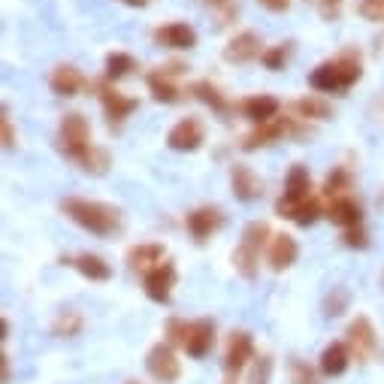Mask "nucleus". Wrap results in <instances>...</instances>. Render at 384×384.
<instances>
[{
    "instance_id": "nucleus-39",
    "label": "nucleus",
    "mask_w": 384,
    "mask_h": 384,
    "mask_svg": "<svg viewBox=\"0 0 384 384\" xmlns=\"http://www.w3.org/2000/svg\"><path fill=\"white\" fill-rule=\"evenodd\" d=\"M185 339H188V324H185V321H179V318H173L167 324V342H169V345H185Z\"/></svg>"
},
{
    "instance_id": "nucleus-21",
    "label": "nucleus",
    "mask_w": 384,
    "mask_h": 384,
    "mask_svg": "<svg viewBox=\"0 0 384 384\" xmlns=\"http://www.w3.org/2000/svg\"><path fill=\"white\" fill-rule=\"evenodd\" d=\"M309 85L315 88V91H324V94H333V91H345V82H342V73H339L336 58H333V60H324L321 67L312 70Z\"/></svg>"
},
{
    "instance_id": "nucleus-7",
    "label": "nucleus",
    "mask_w": 384,
    "mask_h": 384,
    "mask_svg": "<svg viewBox=\"0 0 384 384\" xmlns=\"http://www.w3.org/2000/svg\"><path fill=\"white\" fill-rule=\"evenodd\" d=\"M345 345L351 351V357L360 360V363H366L372 354H376V348H378V336H376V327H372V321L366 315H357L354 321H351V327L345 333Z\"/></svg>"
},
{
    "instance_id": "nucleus-30",
    "label": "nucleus",
    "mask_w": 384,
    "mask_h": 384,
    "mask_svg": "<svg viewBox=\"0 0 384 384\" xmlns=\"http://www.w3.org/2000/svg\"><path fill=\"white\" fill-rule=\"evenodd\" d=\"M351 188V176H348V169H342V167H336L333 173L327 176V185H324V194L330 197V200H336V197H348L345 191Z\"/></svg>"
},
{
    "instance_id": "nucleus-13",
    "label": "nucleus",
    "mask_w": 384,
    "mask_h": 384,
    "mask_svg": "<svg viewBox=\"0 0 384 384\" xmlns=\"http://www.w3.org/2000/svg\"><path fill=\"white\" fill-rule=\"evenodd\" d=\"M260 46L264 43H260V37L255 34V30H242V34H236L227 43L224 58L230 60V64H251V60H257L260 55H264V49Z\"/></svg>"
},
{
    "instance_id": "nucleus-25",
    "label": "nucleus",
    "mask_w": 384,
    "mask_h": 384,
    "mask_svg": "<svg viewBox=\"0 0 384 384\" xmlns=\"http://www.w3.org/2000/svg\"><path fill=\"white\" fill-rule=\"evenodd\" d=\"M67 264L76 267L88 281H109L113 279V267H109L100 255H79L73 260H67Z\"/></svg>"
},
{
    "instance_id": "nucleus-18",
    "label": "nucleus",
    "mask_w": 384,
    "mask_h": 384,
    "mask_svg": "<svg viewBox=\"0 0 384 384\" xmlns=\"http://www.w3.org/2000/svg\"><path fill=\"white\" fill-rule=\"evenodd\" d=\"M281 103L272 94H255L248 100H242V115H245L251 124H267V121L279 118Z\"/></svg>"
},
{
    "instance_id": "nucleus-14",
    "label": "nucleus",
    "mask_w": 384,
    "mask_h": 384,
    "mask_svg": "<svg viewBox=\"0 0 384 384\" xmlns=\"http://www.w3.org/2000/svg\"><path fill=\"white\" fill-rule=\"evenodd\" d=\"M212 345H215V324H212L209 318H200L194 324H188V339H185V345H181L188 351V357H194V360L206 357Z\"/></svg>"
},
{
    "instance_id": "nucleus-11",
    "label": "nucleus",
    "mask_w": 384,
    "mask_h": 384,
    "mask_svg": "<svg viewBox=\"0 0 384 384\" xmlns=\"http://www.w3.org/2000/svg\"><path fill=\"white\" fill-rule=\"evenodd\" d=\"M230 191L242 203H255L264 194V181H260V176L248 164H233L230 167Z\"/></svg>"
},
{
    "instance_id": "nucleus-19",
    "label": "nucleus",
    "mask_w": 384,
    "mask_h": 384,
    "mask_svg": "<svg viewBox=\"0 0 384 384\" xmlns=\"http://www.w3.org/2000/svg\"><path fill=\"white\" fill-rule=\"evenodd\" d=\"M82 85H85V76L79 73L76 67H70V64L55 67L52 79H49V88H52L58 97H76L79 91H82Z\"/></svg>"
},
{
    "instance_id": "nucleus-42",
    "label": "nucleus",
    "mask_w": 384,
    "mask_h": 384,
    "mask_svg": "<svg viewBox=\"0 0 384 384\" xmlns=\"http://www.w3.org/2000/svg\"><path fill=\"white\" fill-rule=\"evenodd\" d=\"M0 130H4V148H13V146H15V134H13V121H9V109H4Z\"/></svg>"
},
{
    "instance_id": "nucleus-3",
    "label": "nucleus",
    "mask_w": 384,
    "mask_h": 384,
    "mask_svg": "<svg viewBox=\"0 0 384 384\" xmlns=\"http://www.w3.org/2000/svg\"><path fill=\"white\" fill-rule=\"evenodd\" d=\"M60 148H64V155L70 160H76V164H82L85 155L94 146H91V127L85 115L79 113H70L60 118Z\"/></svg>"
},
{
    "instance_id": "nucleus-36",
    "label": "nucleus",
    "mask_w": 384,
    "mask_h": 384,
    "mask_svg": "<svg viewBox=\"0 0 384 384\" xmlns=\"http://www.w3.org/2000/svg\"><path fill=\"white\" fill-rule=\"evenodd\" d=\"M345 306H348V294L342 288H333V294H327V300H324V315L339 318L342 312H345Z\"/></svg>"
},
{
    "instance_id": "nucleus-28",
    "label": "nucleus",
    "mask_w": 384,
    "mask_h": 384,
    "mask_svg": "<svg viewBox=\"0 0 384 384\" xmlns=\"http://www.w3.org/2000/svg\"><path fill=\"white\" fill-rule=\"evenodd\" d=\"M134 70H136V58L134 55H127V52H109L106 55V79H113V82L130 76Z\"/></svg>"
},
{
    "instance_id": "nucleus-6",
    "label": "nucleus",
    "mask_w": 384,
    "mask_h": 384,
    "mask_svg": "<svg viewBox=\"0 0 384 384\" xmlns=\"http://www.w3.org/2000/svg\"><path fill=\"white\" fill-rule=\"evenodd\" d=\"M146 369H148V376L155 381H160V384H176L179 376H181V363H179L169 342H158V345H151V351L146 354Z\"/></svg>"
},
{
    "instance_id": "nucleus-9",
    "label": "nucleus",
    "mask_w": 384,
    "mask_h": 384,
    "mask_svg": "<svg viewBox=\"0 0 384 384\" xmlns=\"http://www.w3.org/2000/svg\"><path fill=\"white\" fill-rule=\"evenodd\" d=\"M143 288H146V297L151 302H169V297H173V288H176V267L169 264V260H164V264H158L155 269H148L143 276Z\"/></svg>"
},
{
    "instance_id": "nucleus-34",
    "label": "nucleus",
    "mask_w": 384,
    "mask_h": 384,
    "mask_svg": "<svg viewBox=\"0 0 384 384\" xmlns=\"http://www.w3.org/2000/svg\"><path fill=\"white\" fill-rule=\"evenodd\" d=\"M288 55H290V49H288L285 43H281V46L264 49V55H260V60H264V67H267V70H285Z\"/></svg>"
},
{
    "instance_id": "nucleus-35",
    "label": "nucleus",
    "mask_w": 384,
    "mask_h": 384,
    "mask_svg": "<svg viewBox=\"0 0 384 384\" xmlns=\"http://www.w3.org/2000/svg\"><path fill=\"white\" fill-rule=\"evenodd\" d=\"M290 384H318L315 369H312L306 360L294 357V360H290Z\"/></svg>"
},
{
    "instance_id": "nucleus-12",
    "label": "nucleus",
    "mask_w": 384,
    "mask_h": 384,
    "mask_svg": "<svg viewBox=\"0 0 384 384\" xmlns=\"http://www.w3.org/2000/svg\"><path fill=\"white\" fill-rule=\"evenodd\" d=\"M185 224H188V233L194 236V242H206L212 233L221 230L224 215H221V209H215V206H200L185 218Z\"/></svg>"
},
{
    "instance_id": "nucleus-46",
    "label": "nucleus",
    "mask_w": 384,
    "mask_h": 384,
    "mask_svg": "<svg viewBox=\"0 0 384 384\" xmlns=\"http://www.w3.org/2000/svg\"><path fill=\"white\" fill-rule=\"evenodd\" d=\"M127 384H139V381H127Z\"/></svg>"
},
{
    "instance_id": "nucleus-22",
    "label": "nucleus",
    "mask_w": 384,
    "mask_h": 384,
    "mask_svg": "<svg viewBox=\"0 0 384 384\" xmlns=\"http://www.w3.org/2000/svg\"><path fill=\"white\" fill-rule=\"evenodd\" d=\"M164 257H167V251L164 245H158V242H148V245H134L127 251V264L134 267L136 272H146L148 269H155L158 264H164Z\"/></svg>"
},
{
    "instance_id": "nucleus-20",
    "label": "nucleus",
    "mask_w": 384,
    "mask_h": 384,
    "mask_svg": "<svg viewBox=\"0 0 384 384\" xmlns=\"http://www.w3.org/2000/svg\"><path fill=\"white\" fill-rule=\"evenodd\" d=\"M351 360H354V357H351V351H348L345 342H330V345L321 351V372L330 376V378H336V376H342V372L348 369Z\"/></svg>"
},
{
    "instance_id": "nucleus-44",
    "label": "nucleus",
    "mask_w": 384,
    "mask_h": 384,
    "mask_svg": "<svg viewBox=\"0 0 384 384\" xmlns=\"http://www.w3.org/2000/svg\"><path fill=\"white\" fill-rule=\"evenodd\" d=\"M121 4H127V6H148L151 0H121Z\"/></svg>"
},
{
    "instance_id": "nucleus-29",
    "label": "nucleus",
    "mask_w": 384,
    "mask_h": 384,
    "mask_svg": "<svg viewBox=\"0 0 384 384\" xmlns=\"http://www.w3.org/2000/svg\"><path fill=\"white\" fill-rule=\"evenodd\" d=\"M297 113L302 121H309V118L324 121V118H330V103H324L321 97H302V100H297Z\"/></svg>"
},
{
    "instance_id": "nucleus-37",
    "label": "nucleus",
    "mask_w": 384,
    "mask_h": 384,
    "mask_svg": "<svg viewBox=\"0 0 384 384\" xmlns=\"http://www.w3.org/2000/svg\"><path fill=\"white\" fill-rule=\"evenodd\" d=\"M318 215H321V203L318 200H309V203H302L297 212H294V224H300V227H309V224H315L318 221Z\"/></svg>"
},
{
    "instance_id": "nucleus-2",
    "label": "nucleus",
    "mask_w": 384,
    "mask_h": 384,
    "mask_svg": "<svg viewBox=\"0 0 384 384\" xmlns=\"http://www.w3.org/2000/svg\"><path fill=\"white\" fill-rule=\"evenodd\" d=\"M267 239H269V224H267V221H251V224H245L239 245L233 251V267H236V272L242 279H248V281L257 279L260 251H264Z\"/></svg>"
},
{
    "instance_id": "nucleus-17",
    "label": "nucleus",
    "mask_w": 384,
    "mask_h": 384,
    "mask_svg": "<svg viewBox=\"0 0 384 384\" xmlns=\"http://www.w3.org/2000/svg\"><path fill=\"white\" fill-rule=\"evenodd\" d=\"M297 257H300V245H297V239L290 236V233H279V236H272L269 242V267L281 272V269H290L297 264Z\"/></svg>"
},
{
    "instance_id": "nucleus-10",
    "label": "nucleus",
    "mask_w": 384,
    "mask_h": 384,
    "mask_svg": "<svg viewBox=\"0 0 384 384\" xmlns=\"http://www.w3.org/2000/svg\"><path fill=\"white\" fill-rule=\"evenodd\" d=\"M288 134H300V127H297V121L294 118H272L267 121V124H257L251 134L242 139V148L245 151H255L260 146H269V143H279L281 136H288Z\"/></svg>"
},
{
    "instance_id": "nucleus-23",
    "label": "nucleus",
    "mask_w": 384,
    "mask_h": 384,
    "mask_svg": "<svg viewBox=\"0 0 384 384\" xmlns=\"http://www.w3.org/2000/svg\"><path fill=\"white\" fill-rule=\"evenodd\" d=\"M327 218L333 221V224H339V227L348 230V227H357V224H360L363 212H360V203H357V200H351V197H336V200H330Z\"/></svg>"
},
{
    "instance_id": "nucleus-41",
    "label": "nucleus",
    "mask_w": 384,
    "mask_h": 384,
    "mask_svg": "<svg viewBox=\"0 0 384 384\" xmlns=\"http://www.w3.org/2000/svg\"><path fill=\"white\" fill-rule=\"evenodd\" d=\"M318 9H321V15H324L327 22H336V18L342 15V0H318Z\"/></svg>"
},
{
    "instance_id": "nucleus-27",
    "label": "nucleus",
    "mask_w": 384,
    "mask_h": 384,
    "mask_svg": "<svg viewBox=\"0 0 384 384\" xmlns=\"http://www.w3.org/2000/svg\"><path fill=\"white\" fill-rule=\"evenodd\" d=\"M85 327V321H82V312H76V309H67V312H60V315L55 318V324H52V333L58 339H73L79 336Z\"/></svg>"
},
{
    "instance_id": "nucleus-26",
    "label": "nucleus",
    "mask_w": 384,
    "mask_h": 384,
    "mask_svg": "<svg viewBox=\"0 0 384 384\" xmlns=\"http://www.w3.org/2000/svg\"><path fill=\"white\" fill-rule=\"evenodd\" d=\"M191 94H194L197 100H203L206 106H212V113H218V115H227L230 109H233V106H230V100L221 94V88L212 85L209 79H200V82L191 85Z\"/></svg>"
},
{
    "instance_id": "nucleus-24",
    "label": "nucleus",
    "mask_w": 384,
    "mask_h": 384,
    "mask_svg": "<svg viewBox=\"0 0 384 384\" xmlns=\"http://www.w3.org/2000/svg\"><path fill=\"white\" fill-rule=\"evenodd\" d=\"M146 85H148L151 97H155L158 103H176V100L181 97V91H179V85L173 82V76H167L160 67L151 70V73L146 76Z\"/></svg>"
},
{
    "instance_id": "nucleus-4",
    "label": "nucleus",
    "mask_w": 384,
    "mask_h": 384,
    "mask_svg": "<svg viewBox=\"0 0 384 384\" xmlns=\"http://www.w3.org/2000/svg\"><path fill=\"white\" fill-rule=\"evenodd\" d=\"M309 191H312L309 169L302 164H294V167H290V173H288V179H285V194H281V200L276 203V212L281 218H294V212L302 203H309V200H312Z\"/></svg>"
},
{
    "instance_id": "nucleus-33",
    "label": "nucleus",
    "mask_w": 384,
    "mask_h": 384,
    "mask_svg": "<svg viewBox=\"0 0 384 384\" xmlns=\"http://www.w3.org/2000/svg\"><path fill=\"white\" fill-rule=\"evenodd\" d=\"M203 4L218 15L221 25H230L239 15V4H236V0H203Z\"/></svg>"
},
{
    "instance_id": "nucleus-45",
    "label": "nucleus",
    "mask_w": 384,
    "mask_h": 384,
    "mask_svg": "<svg viewBox=\"0 0 384 384\" xmlns=\"http://www.w3.org/2000/svg\"><path fill=\"white\" fill-rule=\"evenodd\" d=\"M4 381H9V357L4 354Z\"/></svg>"
},
{
    "instance_id": "nucleus-16",
    "label": "nucleus",
    "mask_w": 384,
    "mask_h": 384,
    "mask_svg": "<svg viewBox=\"0 0 384 384\" xmlns=\"http://www.w3.org/2000/svg\"><path fill=\"white\" fill-rule=\"evenodd\" d=\"M155 43L185 52V49H194L197 46V30L191 27V25H185V22H169V25L155 30Z\"/></svg>"
},
{
    "instance_id": "nucleus-38",
    "label": "nucleus",
    "mask_w": 384,
    "mask_h": 384,
    "mask_svg": "<svg viewBox=\"0 0 384 384\" xmlns=\"http://www.w3.org/2000/svg\"><path fill=\"white\" fill-rule=\"evenodd\" d=\"M357 13L363 18H369V22H381V18H384V0H360Z\"/></svg>"
},
{
    "instance_id": "nucleus-1",
    "label": "nucleus",
    "mask_w": 384,
    "mask_h": 384,
    "mask_svg": "<svg viewBox=\"0 0 384 384\" xmlns=\"http://www.w3.org/2000/svg\"><path fill=\"white\" fill-rule=\"evenodd\" d=\"M64 215L70 221H76L79 227H85L94 236H113L121 230V212L115 206L97 203V200H82V197H67L64 203Z\"/></svg>"
},
{
    "instance_id": "nucleus-8",
    "label": "nucleus",
    "mask_w": 384,
    "mask_h": 384,
    "mask_svg": "<svg viewBox=\"0 0 384 384\" xmlns=\"http://www.w3.org/2000/svg\"><path fill=\"white\" fill-rule=\"evenodd\" d=\"M203 143H206V127L197 115H188V118L176 121L167 134V146L173 151H197Z\"/></svg>"
},
{
    "instance_id": "nucleus-43",
    "label": "nucleus",
    "mask_w": 384,
    "mask_h": 384,
    "mask_svg": "<svg viewBox=\"0 0 384 384\" xmlns=\"http://www.w3.org/2000/svg\"><path fill=\"white\" fill-rule=\"evenodd\" d=\"M257 4H264L267 9H272V13H281V9H288L290 0H257Z\"/></svg>"
},
{
    "instance_id": "nucleus-40",
    "label": "nucleus",
    "mask_w": 384,
    "mask_h": 384,
    "mask_svg": "<svg viewBox=\"0 0 384 384\" xmlns=\"http://www.w3.org/2000/svg\"><path fill=\"white\" fill-rule=\"evenodd\" d=\"M342 242H345L348 248H366L369 245V236H366V230L357 224V227H348L345 233H342Z\"/></svg>"
},
{
    "instance_id": "nucleus-32",
    "label": "nucleus",
    "mask_w": 384,
    "mask_h": 384,
    "mask_svg": "<svg viewBox=\"0 0 384 384\" xmlns=\"http://www.w3.org/2000/svg\"><path fill=\"white\" fill-rule=\"evenodd\" d=\"M79 167H82L85 173H91V176H103L106 169H109V155H106L103 148H97V146H94V148H91L88 155H85V160H82Z\"/></svg>"
},
{
    "instance_id": "nucleus-15",
    "label": "nucleus",
    "mask_w": 384,
    "mask_h": 384,
    "mask_svg": "<svg viewBox=\"0 0 384 384\" xmlns=\"http://www.w3.org/2000/svg\"><path fill=\"white\" fill-rule=\"evenodd\" d=\"M100 103H103V113L109 118V124H121V121L134 115L136 106H139L134 97H124L121 91L109 88V85H100Z\"/></svg>"
},
{
    "instance_id": "nucleus-5",
    "label": "nucleus",
    "mask_w": 384,
    "mask_h": 384,
    "mask_svg": "<svg viewBox=\"0 0 384 384\" xmlns=\"http://www.w3.org/2000/svg\"><path fill=\"white\" fill-rule=\"evenodd\" d=\"M251 360H255V339H251V333L245 330L233 333L224 354V378H221V384H239L242 369L251 366Z\"/></svg>"
},
{
    "instance_id": "nucleus-31",
    "label": "nucleus",
    "mask_w": 384,
    "mask_h": 384,
    "mask_svg": "<svg viewBox=\"0 0 384 384\" xmlns=\"http://www.w3.org/2000/svg\"><path fill=\"white\" fill-rule=\"evenodd\" d=\"M272 381V357L269 354H260L251 360V369H248V384H269Z\"/></svg>"
}]
</instances>
